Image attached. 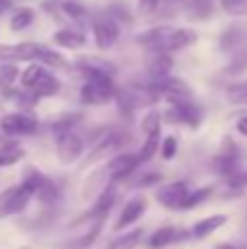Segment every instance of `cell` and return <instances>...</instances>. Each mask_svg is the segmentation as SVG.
Wrapping results in <instances>:
<instances>
[{
    "instance_id": "6da1fadb",
    "label": "cell",
    "mask_w": 247,
    "mask_h": 249,
    "mask_svg": "<svg viewBox=\"0 0 247 249\" xmlns=\"http://www.w3.org/2000/svg\"><path fill=\"white\" fill-rule=\"evenodd\" d=\"M140 46L147 51L175 53L197 42V33L193 29H175V26H153L136 37Z\"/></svg>"
},
{
    "instance_id": "7a4b0ae2",
    "label": "cell",
    "mask_w": 247,
    "mask_h": 249,
    "mask_svg": "<svg viewBox=\"0 0 247 249\" xmlns=\"http://www.w3.org/2000/svg\"><path fill=\"white\" fill-rule=\"evenodd\" d=\"M53 133H55V142H57V158L61 164H72L81 158L83 153V140L74 133L72 121H66L53 124Z\"/></svg>"
},
{
    "instance_id": "3957f363",
    "label": "cell",
    "mask_w": 247,
    "mask_h": 249,
    "mask_svg": "<svg viewBox=\"0 0 247 249\" xmlns=\"http://www.w3.org/2000/svg\"><path fill=\"white\" fill-rule=\"evenodd\" d=\"M22 184L33 193V197L39 199V203H42L44 210H51V208H55L57 203H59V199H61L59 186H57L51 177L44 175V173L35 171V168H29V171L24 173Z\"/></svg>"
},
{
    "instance_id": "277c9868",
    "label": "cell",
    "mask_w": 247,
    "mask_h": 249,
    "mask_svg": "<svg viewBox=\"0 0 247 249\" xmlns=\"http://www.w3.org/2000/svg\"><path fill=\"white\" fill-rule=\"evenodd\" d=\"M22 86L26 90L35 92L37 96H55L61 90V83L55 79V74L48 72L44 64H31L22 72Z\"/></svg>"
},
{
    "instance_id": "5b68a950",
    "label": "cell",
    "mask_w": 247,
    "mask_h": 249,
    "mask_svg": "<svg viewBox=\"0 0 247 249\" xmlns=\"http://www.w3.org/2000/svg\"><path fill=\"white\" fill-rule=\"evenodd\" d=\"M31 197H33V193H31L24 184H18V186H11V188L2 190V193H0V219L24 212Z\"/></svg>"
},
{
    "instance_id": "8992f818",
    "label": "cell",
    "mask_w": 247,
    "mask_h": 249,
    "mask_svg": "<svg viewBox=\"0 0 247 249\" xmlns=\"http://www.w3.org/2000/svg\"><path fill=\"white\" fill-rule=\"evenodd\" d=\"M114 201H116V193L114 188H105L101 195H96V199L92 201V208L88 212H83L74 223H70V228H77V225H83V223H94V221H103L107 219L109 210L114 208Z\"/></svg>"
},
{
    "instance_id": "52a82bcc",
    "label": "cell",
    "mask_w": 247,
    "mask_h": 249,
    "mask_svg": "<svg viewBox=\"0 0 247 249\" xmlns=\"http://www.w3.org/2000/svg\"><path fill=\"white\" fill-rule=\"evenodd\" d=\"M92 33H94V42L99 48H112L116 44L118 35H121V29H118V22L112 20L107 13L103 16H96L92 18Z\"/></svg>"
},
{
    "instance_id": "ba28073f",
    "label": "cell",
    "mask_w": 247,
    "mask_h": 249,
    "mask_svg": "<svg viewBox=\"0 0 247 249\" xmlns=\"http://www.w3.org/2000/svg\"><path fill=\"white\" fill-rule=\"evenodd\" d=\"M164 121L173 124L177 123V124H188V127H197L201 123V112L191 101H175L164 112Z\"/></svg>"
},
{
    "instance_id": "9c48e42d",
    "label": "cell",
    "mask_w": 247,
    "mask_h": 249,
    "mask_svg": "<svg viewBox=\"0 0 247 249\" xmlns=\"http://www.w3.org/2000/svg\"><path fill=\"white\" fill-rule=\"evenodd\" d=\"M37 121H35L33 116H29V114H9V116H4L2 121H0V129H2V133H7V136H33L35 131H37Z\"/></svg>"
},
{
    "instance_id": "30bf717a",
    "label": "cell",
    "mask_w": 247,
    "mask_h": 249,
    "mask_svg": "<svg viewBox=\"0 0 247 249\" xmlns=\"http://www.w3.org/2000/svg\"><path fill=\"white\" fill-rule=\"evenodd\" d=\"M140 164H142V162H140L138 153H118V155H114V158L107 162L105 173H107V177L112 181L125 179V177H129L131 173L140 166Z\"/></svg>"
},
{
    "instance_id": "8fae6325",
    "label": "cell",
    "mask_w": 247,
    "mask_h": 249,
    "mask_svg": "<svg viewBox=\"0 0 247 249\" xmlns=\"http://www.w3.org/2000/svg\"><path fill=\"white\" fill-rule=\"evenodd\" d=\"M188 186L186 181H173V184H164L156 190V199L169 210H182L184 199L188 197Z\"/></svg>"
},
{
    "instance_id": "7c38bea8",
    "label": "cell",
    "mask_w": 247,
    "mask_h": 249,
    "mask_svg": "<svg viewBox=\"0 0 247 249\" xmlns=\"http://www.w3.org/2000/svg\"><path fill=\"white\" fill-rule=\"evenodd\" d=\"M42 44L35 42H22V44H9L0 48V57L7 61H37L42 53Z\"/></svg>"
},
{
    "instance_id": "4fadbf2b",
    "label": "cell",
    "mask_w": 247,
    "mask_h": 249,
    "mask_svg": "<svg viewBox=\"0 0 247 249\" xmlns=\"http://www.w3.org/2000/svg\"><path fill=\"white\" fill-rule=\"evenodd\" d=\"M147 208H149V201L142 197V195H136V197H131L129 201L125 203V208H123V212H121V216H118L114 230H116V232H121V230L134 225L136 221H138L140 216L147 212Z\"/></svg>"
},
{
    "instance_id": "5bb4252c",
    "label": "cell",
    "mask_w": 247,
    "mask_h": 249,
    "mask_svg": "<svg viewBox=\"0 0 247 249\" xmlns=\"http://www.w3.org/2000/svg\"><path fill=\"white\" fill-rule=\"evenodd\" d=\"M221 51L230 53L232 57L247 53V31L243 26H230L221 35Z\"/></svg>"
},
{
    "instance_id": "9a60e30c",
    "label": "cell",
    "mask_w": 247,
    "mask_h": 249,
    "mask_svg": "<svg viewBox=\"0 0 247 249\" xmlns=\"http://www.w3.org/2000/svg\"><path fill=\"white\" fill-rule=\"evenodd\" d=\"M144 66H147V72L151 79L166 77L173 70V61H171L169 53H162V51H149Z\"/></svg>"
},
{
    "instance_id": "2e32d148",
    "label": "cell",
    "mask_w": 247,
    "mask_h": 249,
    "mask_svg": "<svg viewBox=\"0 0 247 249\" xmlns=\"http://www.w3.org/2000/svg\"><path fill=\"white\" fill-rule=\"evenodd\" d=\"M186 236H188V232H184V230L162 228V230H158V232H153L151 236H149V247L151 249H164V247L173 245V243L184 241Z\"/></svg>"
},
{
    "instance_id": "e0dca14e",
    "label": "cell",
    "mask_w": 247,
    "mask_h": 249,
    "mask_svg": "<svg viewBox=\"0 0 247 249\" xmlns=\"http://www.w3.org/2000/svg\"><path fill=\"white\" fill-rule=\"evenodd\" d=\"M226 221H228L226 214H214V216H208V219H201V221H197V223L193 225L191 234L195 238H206V236H210L212 232H217L219 228H223Z\"/></svg>"
},
{
    "instance_id": "ac0fdd59",
    "label": "cell",
    "mask_w": 247,
    "mask_h": 249,
    "mask_svg": "<svg viewBox=\"0 0 247 249\" xmlns=\"http://www.w3.org/2000/svg\"><path fill=\"white\" fill-rule=\"evenodd\" d=\"M53 42L61 48H81L86 44V35L74 29H61L53 35Z\"/></svg>"
},
{
    "instance_id": "d6986e66",
    "label": "cell",
    "mask_w": 247,
    "mask_h": 249,
    "mask_svg": "<svg viewBox=\"0 0 247 249\" xmlns=\"http://www.w3.org/2000/svg\"><path fill=\"white\" fill-rule=\"evenodd\" d=\"M61 11L66 13V16L70 18V20L74 22V24H81V26H86V24H90V11H88L83 4H79V2H74V0H64L61 2Z\"/></svg>"
},
{
    "instance_id": "ffe728a7",
    "label": "cell",
    "mask_w": 247,
    "mask_h": 249,
    "mask_svg": "<svg viewBox=\"0 0 247 249\" xmlns=\"http://www.w3.org/2000/svg\"><path fill=\"white\" fill-rule=\"evenodd\" d=\"M142 236H144V232L140 228H136L131 232H125L123 236H116L107 245V249H136L140 245V241H142Z\"/></svg>"
},
{
    "instance_id": "44dd1931",
    "label": "cell",
    "mask_w": 247,
    "mask_h": 249,
    "mask_svg": "<svg viewBox=\"0 0 247 249\" xmlns=\"http://www.w3.org/2000/svg\"><path fill=\"white\" fill-rule=\"evenodd\" d=\"M22 158H24V151H22V146L18 142H7V144L0 146V168L13 166Z\"/></svg>"
},
{
    "instance_id": "7402d4cb",
    "label": "cell",
    "mask_w": 247,
    "mask_h": 249,
    "mask_svg": "<svg viewBox=\"0 0 247 249\" xmlns=\"http://www.w3.org/2000/svg\"><path fill=\"white\" fill-rule=\"evenodd\" d=\"M20 77V72H18L16 64L13 61H7V64L0 66V92L2 94H11L13 92V83H16V79Z\"/></svg>"
},
{
    "instance_id": "603a6c76",
    "label": "cell",
    "mask_w": 247,
    "mask_h": 249,
    "mask_svg": "<svg viewBox=\"0 0 247 249\" xmlns=\"http://www.w3.org/2000/svg\"><path fill=\"white\" fill-rule=\"evenodd\" d=\"M101 228H103V221H94V223H90V230H88L83 236L74 238V241L68 245V249H90L92 243L96 241V236L101 234Z\"/></svg>"
},
{
    "instance_id": "cb8c5ba5",
    "label": "cell",
    "mask_w": 247,
    "mask_h": 249,
    "mask_svg": "<svg viewBox=\"0 0 247 249\" xmlns=\"http://www.w3.org/2000/svg\"><path fill=\"white\" fill-rule=\"evenodd\" d=\"M35 20V11L31 7H22L13 13L11 18V31H24L26 26H31Z\"/></svg>"
},
{
    "instance_id": "d4e9b609",
    "label": "cell",
    "mask_w": 247,
    "mask_h": 249,
    "mask_svg": "<svg viewBox=\"0 0 247 249\" xmlns=\"http://www.w3.org/2000/svg\"><path fill=\"white\" fill-rule=\"evenodd\" d=\"M158 133H160V131L147 133V140H144V144H142V151L138 153L140 162H149V160L158 153V149H160V136H158Z\"/></svg>"
},
{
    "instance_id": "484cf974",
    "label": "cell",
    "mask_w": 247,
    "mask_h": 249,
    "mask_svg": "<svg viewBox=\"0 0 247 249\" xmlns=\"http://www.w3.org/2000/svg\"><path fill=\"white\" fill-rule=\"evenodd\" d=\"M212 195V188H199L195 190V193H188V197L184 199L182 203V210H191V208H197L199 203H204L206 199Z\"/></svg>"
},
{
    "instance_id": "4316f807",
    "label": "cell",
    "mask_w": 247,
    "mask_h": 249,
    "mask_svg": "<svg viewBox=\"0 0 247 249\" xmlns=\"http://www.w3.org/2000/svg\"><path fill=\"white\" fill-rule=\"evenodd\" d=\"M228 101L234 105H247V81L228 88Z\"/></svg>"
},
{
    "instance_id": "83f0119b",
    "label": "cell",
    "mask_w": 247,
    "mask_h": 249,
    "mask_svg": "<svg viewBox=\"0 0 247 249\" xmlns=\"http://www.w3.org/2000/svg\"><path fill=\"white\" fill-rule=\"evenodd\" d=\"M39 64H44V66H57V68H61V66H66V59L59 55V53H55V51H51V48H46L44 46L42 48V53H39Z\"/></svg>"
},
{
    "instance_id": "f1b7e54d",
    "label": "cell",
    "mask_w": 247,
    "mask_h": 249,
    "mask_svg": "<svg viewBox=\"0 0 247 249\" xmlns=\"http://www.w3.org/2000/svg\"><path fill=\"white\" fill-rule=\"evenodd\" d=\"M221 9L230 16H247V0H221Z\"/></svg>"
},
{
    "instance_id": "f546056e",
    "label": "cell",
    "mask_w": 247,
    "mask_h": 249,
    "mask_svg": "<svg viewBox=\"0 0 247 249\" xmlns=\"http://www.w3.org/2000/svg\"><path fill=\"white\" fill-rule=\"evenodd\" d=\"M142 131L144 133H156L160 131V114L158 112H149L142 118Z\"/></svg>"
},
{
    "instance_id": "4dcf8cb0",
    "label": "cell",
    "mask_w": 247,
    "mask_h": 249,
    "mask_svg": "<svg viewBox=\"0 0 247 249\" xmlns=\"http://www.w3.org/2000/svg\"><path fill=\"white\" fill-rule=\"evenodd\" d=\"M105 13H107V16L112 18V20H116V22H127V24L131 22L129 11H127V9H123L121 4H114V7H109Z\"/></svg>"
},
{
    "instance_id": "1f68e13d",
    "label": "cell",
    "mask_w": 247,
    "mask_h": 249,
    "mask_svg": "<svg viewBox=\"0 0 247 249\" xmlns=\"http://www.w3.org/2000/svg\"><path fill=\"white\" fill-rule=\"evenodd\" d=\"M160 149H162V158H164V160H173L175 153H177V140H175L173 136L164 138V142H162Z\"/></svg>"
},
{
    "instance_id": "d6a6232c",
    "label": "cell",
    "mask_w": 247,
    "mask_h": 249,
    "mask_svg": "<svg viewBox=\"0 0 247 249\" xmlns=\"http://www.w3.org/2000/svg\"><path fill=\"white\" fill-rule=\"evenodd\" d=\"M158 4H160V0H140V11H142V13H151Z\"/></svg>"
},
{
    "instance_id": "836d02e7",
    "label": "cell",
    "mask_w": 247,
    "mask_h": 249,
    "mask_svg": "<svg viewBox=\"0 0 247 249\" xmlns=\"http://www.w3.org/2000/svg\"><path fill=\"white\" fill-rule=\"evenodd\" d=\"M13 9V0H0V18Z\"/></svg>"
},
{
    "instance_id": "e575fe53",
    "label": "cell",
    "mask_w": 247,
    "mask_h": 249,
    "mask_svg": "<svg viewBox=\"0 0 247 249\" xmlns=\"http://www.w3.org/2000/svg\"><path fill=\"white\" fill-rule=\"evenodd\" d=\"M236 129H239L243 136H247V116H243V118H239V121H236Z\"/></svg>"
},
{
    "instance_id": "d590c367",
    "label": "cell",
    "mask_w": 247,
    "mask_h": 249,
    "mask_svg": "<svg viewBox=\"0 0 247 249\" xmlns=\"http://www.w3.org/2000/svg\"><path fill=\"white\" fill-rule=\"evenodd\" d=\"M217 249H239L236 245H230V243H223V245H219Z\"/></svg>"
},
{
    "instance_id": "8d00e7d4",
    "label": "cell",
    "mask_w": 247,
    "mask_h": 249,
    "mask_svg": "<svg viewBox=\"0 0 247 249\" xmlns=\"http://www.w3.org/2000/svg\"><path fill=\"white\" fill-rule=\"evenodd\" d=\"M243 181H245V184H247V173H245V175H243Z\"/></svg>"
},
{
    "instance_id": "74e56055",
    "label": "cell",
    "mask_w": 247,
    "mask_h": 249,
    "mask_svg": "<svg viewBox=\"0 0 247 249\" xmlns=\"http://www.w3.org/2000/svg\"><path fill=\"white\" fill-rule=\"evenodd\" d=\"M20 249H31V247H20Z\"/></svg>"
}]
</instances>
